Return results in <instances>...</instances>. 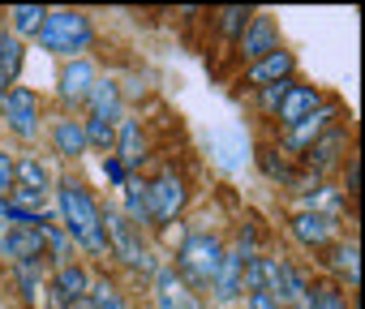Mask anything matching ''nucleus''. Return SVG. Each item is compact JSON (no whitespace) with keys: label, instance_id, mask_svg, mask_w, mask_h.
I'll return each instance as SVG.
<instances>
[{"label":"nucleus","instance_id":"24","mask_svg":"<svg viewBox=\"0 0 365 309\" xmlns=\"http://www.w3.org/2000/svg\"><path fill=\"white\" fill-rule=\"evenodd\" d=\"M14 181H18L22 189H39V194H48V168H43L39 159H22V164L14 168Z\"/></svg>","mask_w":365,"mask_h":309},{"label":"nucleus","instance_id":"19","mask_svg":"<svg viewBox=\"0 0 365 309\" xmlns=\"http://www.w3.org/2000/svg\"><path fill=\"white\" fill-rule=\"evenodd\" d=\"M116 146H120V164H125V168L142 164V133H138V120H125V116H120Z\"/></svg>","mask_w":365,"mask_h":309},{"label":"nucleus","instance_id":"17","mask_svg":"<svg viewBox=\"0 0 365 309\" xmlns=\"http://www.w3.org/2000/svg\"><path fill=\"white\" fill-rule=\"evenodd\" d=\"M86 288H91V279H86V271L82 266H73V262H61L56 266V296L61 300H82L86 296Z\"/></svg>","mask_w":365,"mask_h":309},{"label":"nucleus","instance_id":"13","mask_svg":"<svg viewBox=\"0 0 365 309\" xmlns=\"http://www.w3.org/2000/svg\"><path fill=\"white\" fill-rule=\"evenodd\" d=\"M292 232H297L301 245H327V241L335 236V219L322 215V211H301V215L292 219Z\"/></svg>","mask_w":365,"mask_h":309},{"label":"nucleus","instance_id":"10","mask_svg":"<svg viewBox=\"0 0 365 309\" xmlns=\"http://www.w3.org/2000/svg\"><path fill=\"white\" fill-rule=\"evenodd\" d=\"M245 258H250L245 245H237L232 253H224V262H220V271H215V279H211L220 300H232V296L245 292V288H241V266H245Z\"/></svg>","mask_w":365,"mask_h":309},{"label":"nucleus","instance_id":"27","mask_svg":"<svg viewBox=\"0 0 365 309\" xmlns=\"http://www.w3.org/2000/svg\"><path fill=\"white\" fill-rule=\"evenodd\" d=\"M82 133H86V146H99V150H108V146H116V129L108 125V120H86L82 125Z\"/></svg>","mask_w":365,"mask_h":309},{"label":"nucleus","instance_id":"16","mask_svg":"<svg viewBox=\"0 0 365 309\" xmlns=\"http://www.w3.org/2000/svg\"><path fill=\"white\" fill-rule=\"evenodd\" d=\"M91 86H95V69H91V61H69L65 73H61V90H65L69 99H86Z\"/></svg>","mask_w":365,"mask_h":309},{"label":"nucleus","instance_id":"29","mask_svg":"<svg viewBox=\"0 0 365 309\" xmlns=\"http://www.w3.org/2000/svg\"><path fill=\"white\" fill-rule=\"evenodd\" d=\"M335 266L348 275V283H356V241H348L344 249H335Z\"/></svg>","mask_w":365,"mask_h":309},{"label":"nucleus","instance_id":"18","mask_svg":"<svg viewBox=\"0 0 365 309\" xmlns=\"http://www.w3.org/2000/svg\"><path fill=\"white\" fill-rule=\"evenodd\" d=\"M159 305H163V309H202V305L194 300V292L180 283L172 271H163V275H159Z\"/></svg>","mask_w":365,"mask_h":309},{"label":"nucleus","instance_id":"8","mask_svg":"<svg viewBox=\"0 0 365 309\" xmlns=\"http://www.w3.org/2000/svg\"><path fill=\"white\" fill-rule=\"evenodd\" d=\"M318 103H322V99H318V90H314V86H292V82H288V90H284V99H279V108H275V112H279V120L292 129V125H301L305 116H314V112H318Z\"/></svg>","mask_w":365,"mask_h":309},{"label":"nucleus","instance_id":"35","mask_svg":"<svg viewBox=\"0 0 365 309\" xmlns=\"http://www.w3.org/2000/svg\"><path fill=\"white\" fill-rule=\"evenodd\" d=\"M250 309H284L279 300H271L267 292H250Z\"/></svg>","mask_w":365,"mask_h":309},{"label":"nucleus","instance_id":"33","mask_svg":"<svg viewBox=\"0 0 365 309\" xmlns=\"http://www.w3.org/2000/svg\"><path fill=\"white\" fill-rule=\"evenodd\" d=\"M284 90H288V82H275V86H262V108H279V99H284Z\"/></svg>","mask_w":365,"mask_h":309},{"label":"nucleus","instance_id":"21","mask_svg":"<svg viewBox=\"0 0 365 309\" xmlns=\"http://www.w3.org/2000/svg\"><path fill=\"white\" fill-rule=\"evenodd\" d=\"M52 137H56V150H61V154H82V150H86V133H82V120H56Z\"/></svg>","mask_w":365,"mask_h":309},{"label":"nucleus","instance_id":"1","mask_svg":"<svg viewBox=\"0 0 365 309\" xmlns=\"http://www.w3.org/2000/svg\"><path fill=\"white\" fill-rule=\"evenodd\" d=\"M61 219H65V236H73L86 253H108V236H103V215L95 206V198L86 194V185L78 181H65L61 194Z\"/></svg>","mask_w":365,"mask_h":309},{"label":"nucleus","instance_id":"22","mask_svg":"<svg viewBox=\"0 0 365 309\" xmlns=\"http://www.w3.org/2000/svg\"><path fill=\"white\" fill-rule=\"evenodd\" d=\"M339 150H344V133H331L327 142H314V146H309V168L327 172V168L339 159Z\"/></svg>","mask_w":365,"mask_h":309},{"label":"nucleus","instance_id":"2","mask_svg":"<svg viewBox=\"0 0 365 309\" xmlns=\"http://www.w3.org/2000/svg\"><path fill=\"white\" fill-rule=\"evenodd\" d=\"M39 43H43L48 52H65V56L86 52V48H91V22H86L82 14H73V9H56V14L43 18Z\"/></svg>","mask_w":365,"mask_h":309},{"label":"nucleus","instance_id":"15","mask_svg":"<svg viewBox=\"0 0 365 309\" xmlns=\"http://www.w3.org/2000/svg\"><path fill=\"white\" fill-rule=\"evenodd\" d=\"M86 99H91V116L95 120H108V125L120 120V86L116 82H95Z\"/></svg>","mask_w":365,"mask_h":309},{"label":"nucleus","instance_id":"30","mask_svg":"<svg viewBox=\"0 0 365 309\" xmlns=\"http://www.w3.org/2000/svg\"><path fill=\"white\" fill-rule=\"evenodd\" d=\"M220 18H224V35H245V26H250V14L245 9H224Z\"/></svg>","mask_w":365,"mask_h":309},{"label":"nucleus","instance_id":"6","mask_svg":"<svg viewBox=\"0 0 365 309\" xmlns=\"http://www.w3.org/2000/svg\"><path fill=\"white\" fill-rule=\"evenodd\" d=\"M146 198H150V219H155V224H168V219L180 215V206H185V185L168 172V177H159L155 185H146Z\"/></svg>","mask_w":365,"mask_h":309},{"label":"nucleus","instance_id":"26","mask_svg":"<svg viewBox=\"0 0 365 309\" xmlns=\"http://www.w3.org/2000/svg\"><path fill=\"white\" fill-rule=\"evenodd\" d=\"M86 300H91V309H125V300H120V292L108 283V279H99V283H91L86 288Z\"/></svg>","mask_w":365,"mask_h":309},{"label":"nucleus","instance_id":"5","mask_svg":"<svg viewBox=\"0 0 365 309\" xmlns=\"http://www.w3.org/2000/svg\"><path fill=\"white\" fill-rule=\"evenodd\" d=\"M103 236L112 241V249H116L129 266H150V258H146V249H142V236H138V228H133L125 215H108V219H103Z\"/></svg>","mask_w":365,"mask_h":309},{"label":"nucleus","instance_id":"25","mask_svg":"<svg viewBox=\"0 0 365 309\" xmlns=\"http://www.w3.org/2000/svg\"><path fill=\"white\" fill-rule=\"evenodd\" d=\"M125 211H129V219H138V224H146V219H150V198H146V185L125 181Z\"/></svg>","mask_w":365,"mask_h":309},{"label":"nucleus","instance_id":"23","mask_svg":"<svg viewBox=\"0 0 365 309\" xmlns=\"http://www.w3.org/2000/svg\"><path fill=\"white\" fill-rule=\"evenodd\" d=\"M9 18H14V31H18V35H39L48 9H39V5H14Z\"/></svg>","mask_w":365,"mask_h":309},{"label":"nucleus","instance_id":"32","mask_svg":"<svg viewBox=\"0 0 365 309\" xmlns=\"http://www.w3.org/2000/svg\"><path fill=\"white\" fill-rule=\"evenodd\" d=\"M9 189H14V159L0 154V198H9Z\"/></svg>","mask_w":365,"mask_h":309},{"label":"nucleus","instance_id":"36","mask_svg":"<svg viewBox=\"0 0 365 309\" xmlns=\"http://www.w3.org/2000/svg\"><path fill=\"white\" fill-rule=\"evenodd\" d=\"M103 172H108V181H125V164H120V159H108Z\"/></svg>","mask_w":365,"mask_h":309},{"label":"nucleus","instance_id":"34","mask_svg":"<svg viewBox=\"0 0 365 309\" xmlns=\"http://www.w3.org/2000/svg\"><path fill=\"white\" fill-rule=\"evenodd\" d=\"M262 164H267V172H271L275 181H292V172H288V164H284V159H271V154H267Z\"/></svg>","mask_w":365,"mask_h":309},{"label":"nucleus","instance_id":"9","mask_svg":"<svg viewBox=\"0 0 365 309\" xmlns=\"http://www.w3.org/2000/svg\"><path fill=\"white\" fill-rule=\"evenodd\" d=\"M5 253L18 258V266H39V258H43V236H39V228H9Z\"/></svg>","mask_w":365,"mask_h":309},{"label":"nucleus","instance_id":"4","mask_svg":"<svg viewBox=\"0 0 365 309\" xmlns=\"http://www.w3.org/2000/svg\"><path fill=\"white\" fill-rule=\"evenodd\" d=\"M0 99H5V120H9V129H14L18 137H35V129H39V99H35L26 86H9Z\"/></svg>","mask_w":365,"mask_h":309},{"label":"nucleus","instance_id":"3","mask_svg":"<svg viewBox=\"0 0 365 309\" xmlns=\"http://www.w3.org/2000/svg\"><path fill=\"white\" fill-rule=\"evenodd\" d=\"M220 262H224V245L215 236H207V232H198V236H190L180 245V266H185V275L194 283H211Z\"/></svg>","mask_w":365,"mask_h":309},{"label":"nucleus","instance_id":"20","mask_svg":"<svg viewBox=\"0 0 365 309\" xmlns=\"http://www.w3.org/2000/svg\"><path fill=\"white\" fill-rule=\"evenodd\" d=\"M18 69H22V43L14 35H0V95L18 78Z\"/></svg>","mask_w":365,"mask_h":309},{"label":"nucleus","instance_id":"38","mask_svg":"<svg viewBox=\"0 0 365 309\" xmlns=\"http://www.w3.org/2000/svg\"><path fill=\"white\" fill-rule=\"evenodd\" d=\"M73 309H91V300H86V296H82V300H73Z\"/></svg>","mask_w":365,"mask_h":309},{"label":"nucleus","instance_id":"14","mask_svg":"<svg viewBox=\"0 0 365 309\" xmlns=\"http://www.w3.org/2000/svg\"><path fill=\"white\" fill-rule=\"evenodd\" d=\"M288 73H292V56L279 48V52L262 56V61L250 69V82H254V86H275V82H288Z\"/></svg>","mask_w":365,"mask_h":309},{"label":"nucleus","instance_id":"31","mask_svg":"<svg viewBox=\"0 0 365 309\" xmlns=\"http://www.w3.org/2000/svg\"><path fill=\"white\" fill-rule=\"evenodd\" d=\"M18 279H22V296L35 300L39 296V271L35 266H18Z\"/></svg>","mask_w":365,"mask_h":309},{"label":"nucleus","instance_id":"28","mask_svg":"<svg viewBox=\"0 0 365 309\" xmlns=\"http://www.w3.org/2000/svg\"><path fill=\"white\" fill-rule=\"evenodd\" d=\"M301 309H348V305L339 300V292H331V288H314V296L305 292Z\"/></svg>","mask_w":365,"mask_h":309},{"label":"nucleus","instance_id":"11","mask_svg":"<svg viewBox=\"0 0 365 309\" xmlns=\"http://www.w3.org/2000/svg\"><path fill=\"white\" fill-rule=\"evenodd\" d=\"M211 150H215V159L232 172L250 159V137L241 129H224V133H211Z\"/></svg>","mask_w":365,"mask_h":309},{"label":"nucleus","instance_id":"7","mask_svg":"<svg viewBox=\"0 0 365 309\" xmlns=\"http://www.w3.org/2000/svg\"><path fill=\"white\" fill-rule=\"evenodd\" d=\"M241 52H245L250 61H262V56L279 52V31H275V22H271V18H250V26H245V35H241Z\"/></svg>","mask_w":365,"mask_h":309},{"label":"nucleus","instance_id":"12","mask_svg":"<svg viewBox=\"0 0 365 309\" xmlns=\"http://www.w3.org/2000/svg\"><path fill=\"white\" fill-rule=\"evenodd\" d=\"M331 120H335V108H318L314 116H305L301 125L288 129V146H292V150H309V146L331 129Z\"/></svg>","mask_w":365,"mask_h":309},{"label":"nucleus","instance_id":"37","mask_svg":"<svg viewBox=\"0 0 365 309\" xmlns=\"http://www.w3.org/2000/svg\"><path fill=\"white\" fill-rule=\"evenodd\" d=\"M5 236H9V215H5V198H0V253H5Z\"/></svg>","mask_w":365,"mask_h":309}]
</instances>
